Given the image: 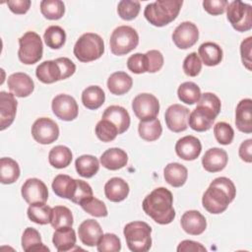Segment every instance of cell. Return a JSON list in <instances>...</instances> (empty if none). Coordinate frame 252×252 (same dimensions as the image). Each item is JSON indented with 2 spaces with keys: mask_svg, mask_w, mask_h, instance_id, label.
I'll list each match as a JSON object with an SVG mask.
<instances>
[{
  "mask_svg": "<svg viewBox=\"0 0 252 252\" xmlns=\"http://www.w3.org/2000/svg\"><path fill=\"white\" fill-rule=\"evenodd\" d=\"M139 43V35L135 29L129 26L117 27L109 39L110 50L114 55H125L134 50Z\"/></svg>",
  "mask_w": 252,
  "mask_h": 252,
  "instance_id": "obj_6",
  "label": "cell"
},
{
  "mask_svg": "<svg viewBox=\"0 0 252 252\" xmlns=\"http://www.w3.org/2000/svg\"><path fill=\"white\" fill-rule=\"evenodd\" d=\"M7 5L11 12L14 14L22 15L26 14L30 7H31V1L30 0H11L7 2Z\"/></svg>",
  "mask_w": 252,
  "mask_h": 252,
  "instance_id": "obj_54",
  "label": "cell"
},
{
  "mask_svg": "<svg viewBox=\"0 0 252 252\" xmlns=\"http://www.w3.org/2000/svg\"><path fill=\"white\" fill-rule=\"evenodd\" d=\"M177 251L178 252H188V251L204 252V251H207V249L199 242H196L193 240H183L178 244Z\"/></svg>",
  "mask_w": 252,
  "mask_h": 252,
  "instance_id": "obj_55",
  "label": "cell"
},
{
  "mask_svg": "<svg viewBox=\"0 0 252 252\" xmlns=\"http://www.w3.org/2000/svg\"><path fill=\"white\" fill-rule=\"evenodd\" d=\"M251 151H252V139H247V140L243 141L238 150L239 158L243 161L250 163L252 161Z\"/></svg>",
  "mask_w": 252,
  "mask_h": 252,
  "instance_id": "obj_56",
  "label": "cell"
},
{
  "mask_svg": "<svg viewBox=\"0 0 252 252\" xmlns=\"http://www.w3.org/2000/svg\"><path fill=\"white\" fill-rule=\"evenodd\" d=\"M184 73L189 77H196L202 70V61L196 52L188 54L182 65Z\"/></svg>",
  "mask_w": 252,
  "mask_h": 252,
  "instance_id": "obj_49",
  "label": "cell"
},
{
  "mask_svg": "<svg viewBox=\"0 0 252 252\" xmlns=\"http://www.w3.org/2000/svg\"><path fill=\"white\" fill-rule=\"evenodd\" d=\"M43 39L51 49H59L66 41V32L59 26H50L44 32Z\"/></svg>",
  "mask_w": 252,
  "mask_h": 252,
  "instance_id": "obj_40",
  "label": "cell"
},
{
  "mask_svg": "<svg viewBox=\"0 0 252 252\" xmlns=\"http://www.w3.org/2000/svg\"><path fill=\"white\" fill-rule=\"evenodd\" d=\"M141 9L139 1L133 0H122L117 5V13L119 17L125 21L134 20Z\"/></svg>",
  "mask_w": 252,
  "mask_h": 252,
  "instance_id": "obj_44",
  "label": "cell"
},
{
  "mask_svg": "<svg viewBox=\"0 0 252 252\" xmlns=\"http://www.w3.org/2000/svg\"><path fill=\"white\" fill-rule=\"evenodd\" d=\"M19 163L11 158L0 159V181L2 184H12L20 177Z\"/></svg>",
  "mask_w": 252,
  "mask_h": 252,
  "instance_id": "obj_33",
  "label": "cell"
},
{
  "mask_svg": "<svg viewBox=\"0 0 252 252\" xmlns=\"http://www.w3.org/2000/svg\"><path fill=\"white\" fill-rule=\"evenodd\" d=\"M18 101L12 93H0V130L3 131L14 122Z\"/></svg>",
  "mask_w": 252,
  "mask_h": 252,
  "instance_id": "obj_16",
  "label": "cell"
},
{
  "mask_svg": "<svg viewBox=\"0 0 252 252\" xmlns=\"http://www.w3.org/2000/svg\"><path fill=\"white\" fill-rule=\"evenodd\" d=\"M199 38V31L195 24L191 22H183L177 26L172 33L174 44L180 49L192 47Z\"/></svg>",
  "mask_w": 252,
  "mask_h": 252,
  "instance_id": "obj_14",
  "label": "cell"
},
{
  "mask_svg": "<svg viewBox=\"0 0 252 252\" xmlns=\"http://www.w3.org/2000/svg\"><path fill=\"white\" fill-rule=\"evenodd\" d=\"M219 115V112L211 108L210 106L198 102L197 107L189 114L188 124L191 129L197 132L208 131Z\"/></svg>",
  "mask_w": 252,
  "mask_h": 252,
  "instance_id": "obj_11",
  "label": "cell"
},
{
  "mask_svg": "<svg viewBox=\"0 0 252 252\" xmlns=\"http://www.w3.org/2000/svg\"><path fill=\"white\" fill-rule=\"evenodd\" d=\"M75 57L84 63L94 61L104 52V42L100 35L94 32L82 34L74 45Z\"/></svg>",
  "mask_w": 252,
  "mask_h": 252,
  "instance_id": "obj_5",
  "label": "cell"
},
{
  "mask_svg": "<svg viewBox=\"0 0 252 252\" xmlns=\"http://www.w3.org/2000/svg\"><path fill=\"white\" fill-rule=\"evenodd\" d=\"M76 186V179L66 174H58L52 181L53 192L60 198L71 199Z\"/></svg>",
  "mask_w": 252,
  "mask_h": 252,
  "instance_id": "obj_32",
  "label": "cell"
},
{
  "mask_svg": "<svg viewBox=\"0 0 252 252\" xmlns=\"http://www.w3.org/2000/svg\"><path fill=\"white\" fill-rule=\"evenodd\" d=\"M94 132L96 137L100 141L105 143L113 141L116 138V136L119 135L118 129L116 128V126L110 121L103 118H101V120H99L95 125Z\"/></svg>",
  "mask_w": 252,
  "mask_h": 252,
  "instance_id": "obj_43",
  "label": "cell"
},
{
  "mask_svg": "<svg viewBox=\"0 0 252 252\" xmlns=\"http://www.w3.org/2000/svg\"><path fill=\"white\" fill-rule=\"evenodd\" d=\"M40 12L48 20H59L65 13V5L61 0H43L40 2Z\"/></svg>",
  "mask_w": 252,
  "mask_h": 252,
  "instance_id": "obj_42",
  "label": "cell"
},
{
  "mask_svg": "<svg viewBox=\"0 0 252 252\" xmlns=\"http://www.w3.org/2000/svg\"><path fill=\"white\" fill-rule=\"evenodd\" d=\"M128 162V156L125 151L119 148H110L102 153L100 163L109 170H118L124 167Z\"/></svg>",
  "mask_w": 252,
  "mask_h": 252,
  "instance_id": "obj_25",
  "label": "cell"
},
{
  "mask_svg": "<svg viewBox=\"0 0 252 252\" xmlns=\"http://www.w3.org/2000/svg\"><path fill=\"white\" fill-rule=\"evenodd\" d=\"M104 194L111 202H121L129 194V185L120 177H112L104 185Z\"/></svg>",
  "mask_w": 252,
  "mask_h": 252,
  "instance_id": "obj_26",
  "label": "cell"
},
{
  "mask_svg": "<svg viewBox=\"0 0 252 252\" xmlns=\"http://www.w3.org/2000/svg\"><path fill=\"white\" fill-rule=\"evenodd\" d=\"M22 197L28 204L45 203L48 199V190L43 181L38 178H29L22 186Z\"/></svg>",
  "mask_w": 252,
  "mask_h": 252,
  "instance_id": "obj_15",
  "label": "cell"
},
{
  "mask_svg": "<svg viewBox=\"0 0 252 252\" xmlns=\"http://www.w3.org/2000/svg\"><path fill=\"white\" fill-rule=\"evenodd\" d=\"M182 4V0H158L146 6L144 16L153 26L164 27L177 18Z\"/></svg>",
  "mask_w": 252,
  "mask_h": 252,
  "instance_id": "obj_3",
  "label": "cell"
},
{
  "mask_svg": "<svg viewBox=\"0 0 252 252\" xmlns=\"http://www.w3.org/2000/svg\"><path fill=\"white\" fill-rule=\"evenodd\" d=\"M227 153L220 148L209 149L202 158V164L208 172L221 171L227 164Z\"/></svg>",
  "mask_w": 252,
  "mask_h": 252,
  "instance_id": "obj_21",
  "label": "cell"
},
{
  "mask_svg": "<svg viewBox=\"0 0 252 252\" xmlns=\"http://www.w3.org/2000/svg\"><path fill=\"white\" fill-rule=\"evenodd\" d=\"M133 85L132 78L122 71L112 73L107 79V88L109 92L116 95H121L128 93Z\"/></svg>",
  "mask_w": 252,
  "mask_h": 252,
  "instance_id": "obj_29",
  "label": "cell"
},
{
  "mask_svg": "<svg viewBox=\"0 0 252 252\" xmlns=\"http://www.w3.org/2000/svg\"><path fill=\"white\" fill-rule=\"evenodd\" d=\"M18 57L26 65L38 62L43 53V45L39 34L34 32H27L19 38Z\"/></svg>",
  "mask_w": 252,
  "mask_h": 252,
  "instance_id": "obj_7",
  "label": "cell"
},
{
  "mask_svg": "<svg viewBox=\"0 0 252 252\" xmlns=\"http://www.w3.org/2000/svg\"><path fill=\"white\" fill-rule=\"evenodd\" d=\"M127 68L134 74H143L147 72L146 56L143 53H135L127 60Z\"/></svg>",
  "mask_w": 252,
  "mask_h": 252,
  "instance_id": "obj_51",
  "label": "cell"
},
{
  "mask_svg": "<svg viewBox=\"0 0 252 252\" xmlns=\"http://www.w3.org/2000/svg\"><path fill=\"white\" fill-rule=\"evenodd\" d=\"M189 109L186 106L175 103L165 110L164 120L167 128L175 133L185 131L188 127Z\"/></svg>",
  "mask_w": 252,
  "mask_h": 252,
  "instance_id": "obj_13",
  "label": "cell"
},
{
  "mask_svg": "<svg viewBox=\"0 0 252 252\" xmlns=\"http://www.w3.org/2000/svg\"><path fill=\"white\" fill-rule=\"evenodd\" d=\"M201 90L197 84L193 82L182 83L177 90L178 98L186 104H194L199 101L201 97Z\"/></svg>",
  "mask_w": 252,
  "mask_h": 252,
  "instance_id": "obj_39",
  "label": "cell"
},
{
  "mask_svg": "<svg viewBox=\"0 0 252 252\" xmlns=\"http://www.w3.org/2000/svg\"><path fill=\"white\" fill-rule=\"evenodd\" d=\"M101 118L113 123L118 129L119 134L127 131L130 126V115L128 111L120 105H110L105 108Z\"/></svg>",
  "mask_w": 252,
  "mask_h": 252,
  "instance_id": "obj_24",
  "label": "cell"
},
{
  "mask_svg": "<svg viewBox=\"0 0 252 252\" xmlns=\"http://www.w3.org/2000/svg\"><path fill=\"white\" fill-rule=\"evenodd\" d=\"M228 5L226 0H205L203 1V7L206 12L213 16L221 15Z\"/></svg>",
  "mask_w": 252,
  "mask_h": 252,
  "instance_id": "obj_52",
  "label": "cell"
},
{
  "mask_svg": "<svg viewBox=\"0 0 252 252\" xmlns=\"http://www.w3.org/2000/svg\"><path fill=\"white\" fill-rule=\"evenodd\" d=\"M147 62V72L156 73L163 66V55L158 50H149L145 53Z\"/></svg>",
  "mask_w": 252,
  "mask_h": 252,
  "instance_id": "obj_50",
  "label": "cell"
},
{
  "mask_svg": "<svg viewBox=\"0 0 252 252\" xmlns=\"http://www.w3.org/2000/svg\"><path fill=\"white\" fill-rule=\"evenodd\" d=\"M32 135L35 142L42 145H48L58 139L59 127L52 119L40 117L36 119L32 126Z\"/></svg>",
  "mask_w": 252,
  "mask_h": 252,
  "instance_id": "obj_10",
  "label": "cell"
},
{
  "mask_svg": "<svg viewBox=\"0 0 252 252\" xmlns=\"http://www.w3.org/2000/svg\"><path fill=\"white\" fill-rule=\"evenodd\" d=\"M22 248L24 251H49L42 241L39 232L33 227H27L22 235Z\"/></svg>",
  "mask_w": 252,
  "mask_h": 252,
  "instance_id": "obj_35",
  "label": "cell"
},
{
  "mask_svg": "<svg viewBox=\"0 0 252 252\" xmlns=\"http://www.w3.org/2000/svg\"><path fill=\"white\" fill-rule=\"evenodd\" d=\"M172 204V193L164 187H158L145 197L142 207L146 215L156 222L168 224L175 218V210Z\"/></svg>",
  "mask_w": 252,
  "mask_h": 252,
  "instance_id": "obj_2",
  "label": "cell"
},
{
  "mask_svg": "<svg viewBox=\"0 0 252 252\" xmlns=\"http://www.w3.org/2000/svg\"><path fill=\"white\" fill-rule=\"evenodd\" d=\"M76 232L72 226H64L55 229L52 237V242L59 252L73 250L76 245Z\"/></svg>",
  "mask_w": 252,
  "mask_h": 252,
  "instance_id": "obj_27",
  "label": "cell"
},
{
  "mask_svg": "<svg viewBox=\"0 0 252 252\" xmlns=\"http://www.w3.org/2000/svg\"><path fill=\"white\" fill-rule=\"evenodd\" d=\"M91 197H93V189L90 184L84 180L76 179V186L70 200L73 203L80 205L83 201Z\"/></svg>",
  "mask_w": 252,
  "mask_h": 252,
  "instance_id": "obj_48",
  "label": "cell"
},
{
  "mask_svg": "<svg viewBox=\"0 0 252 252\" xmlns=\"http://www.w3.org/2000/svg\"><path fill=\"white\" fill-rule=\"evenodd\" d=\"M226 17L232 28L240 32H247L252 28V6L236 0L226 6Z\"/></svg>",
  "mask_w": 252,
  "mask_h": 252,
  "instance_id": "obj_8",
  "label": "cell"
},
{
  "mask_svg": "<svg viewBox=\"0 0 252 252\" xmlns=\"http://www.w3.org/2000/svg\"><path fill=\"white\" fill-rule=\"evenodd\" d=\"M251 49H252V36H248L240 44V54H241L242 64L249 71H251V67H252Z\"/></svg>",
  "mask_w": 252,
  "mask_h": 252,
  "instance_id": "obj_53",
  "label": "cell"
},
{
  "mask_svg": "<svg viewBox=\"0 0 252 252\" xmlns=\"http://www.w3.org/2000/svg\"><path fill=\"white\" fill-rule=\"evenodd\" d=\"M132 109L136 117L141 121L151 120L157 118L159 112V102L154 94L144 93L134 97Z\"/></svg>",
  "mask_w": 252,
  "mask_h": 252,
  "instance_id": "obj_9",
  "label": "cell"
},
{
  "mask_svg": "<svg viewBox=\"0 0 252 252\" xmlns=\"http://www.w3.org/2000/svg\"><path fill=\"white\" fill-rule=\"evenodd\" d=\"M124 237L128 248L133 252H147L152 246V228L145 221H132L125 225Z\"/></svg>",
  "mask_w": 252,
  "mask_h": 252,
  "instance_id": "obj_4",
  "label": "cell"
},
{
  "mask_svg": "<svg viewBox=\"0 0 252 252\" xmlns=\"http://www.w3.org/2000/svg\"><path fill=\"white\" fill-rule=\"evenodd\" d=\"M214 134L216 140L220 145H229L234 137L232 127L226 122H218L214 126Z\"/></svg>",
  "mask_w": 252,
  "mask_h": 252,
  "instance_id": "obj_47",
  "label": "cell"
},
{
  "mask_svg": "<svg viewBox=\"0 0 252 252\" xmlns=\"http://www.w3.org/2000/svg\"><path fill=\"white\" fill-rule=\"evenodd\" d=\"M80 206L86 213L92 215L93 217L104 218L108 214L105 204L102 201L94 198V196L83 201Z\"/></svg>",
  "mask_w": 252,
  "mask_h": 252,
  "instance_id": "obj_45",
  "label": "cell"
},
{
  "mask_svg": "<svg viewBox=\"0 0 252 252\" xmlns=\"http://www.w3.org/2000/svg\"><path fill=\"white\" fill-rule=\"evenodd\" d=\"M98 252H118L121 249V241L114 233L102 234L96 244Z\"/></svg>",
  "mask_w": 252,
  "mask_h": 252,
  "instance_id": "obj_46",
  "label": "cell"
},
{
  "mask_svg": "<svg viewBox=\"0 0 252 252\" xmlns=\"http://www.w3.org/2000/svg\"><path fill=\"white\" fill-rule=\"evenodd\" d=\"M180 223L183 230L191 235H200L207 227L205 217L196 210L185 212L181 217Z\"/></svg>",
  "mask_w": 252,
  "mask_h": 252,
  "instance_id": "obj_20",
  "label": "cell"
},
{
  "mask_svg": "<svg viewBox=\"0 0 252 252\" xmlns=\"http://www.w3.org/2000/svg\"><path fill=\"white\" fill-rule=\"evenodd\" d=\"M51 108L55 116L64 121H72L77 118L79 107L75 98L69 94H57L51 102Z\"/></svg>",
  "mask_w": 252,
  "mask_h": 252,
  "instance_id": "obj_12",
  "label": "cell"
},
{
  "mask_svg": "<svg viewBox=\"0 0 252 252\" xmlns=\"http://www.w3.org/2000/svg\"><path fill=\"white\" fill-rule=\"evenodd\" d=\"M138 132L143 140L153 142L160 137L162 133V127L160 121L158 118H154L151 120L140 121L138 125Z\"/></svg>",
  "mask_w": 252,
  "mask_h": 252,
  "instance_id": "obj_37",
  "label": "cell"
},
{
  "mask_svg": "<svg viewBox=\"0 0 252 252\" xmlns=\"http://www.w3.org/2000/svg\"><path fill=\"white\" fill-rule=\"evenodd\" d=\"M236 189L234 183L227 177L214 179L202 197V204L206 211L218 215L223 213L234 200Z\"/></svg>",
  "mask_w": 252,
  "mask_h": 252,
  "instance_id": "obj_1",
  "label": "cell"
},
{
  "mask_svg": "<svg viewBox=\"0 0 252 252\" xmlns=\"http://www.w3.org/2000/svg\"><path fill=\"white\" fill-rule=\"evenodd\" d=\"M73 222V215L70 209L64 206H55L52 208L50 224L54 229L64 226H72Z\"/></svg>",
  "mask_w": 252,
  "mask_h": 252,
  "instance_id": "obj_41",
  "label": "cell"
},
{
  "mask_svg": "<svg viewBox=\"0 0 252 252\" xmlns=\"http://www.w3.org/2000/svg\"><path fill=\"white\" fill-rule=\"evenodd\" d=\"M78 234L83 244L93 247L97 244L103 232L100 224L96 220L89 219L79 225Z\"/></svg>",
  "mask_w": 252,
  "mask_h": 252,
  "instance_id": "obj_22",
  "label": "cell"
},
{
  "mask_svg": "<svg viewBox=\"0 0 252 252\" xmlns=\"http://www.w3.org/2000/svg\"><path fill=\"white\" fill-rule=\"evenodd\" d=\"M37 79L43 84H52L64 80L63 72L58 59L47 60L40 63L35 69Z\"/></svg>",
  "mask_w": 252,
  "mask_h": 252,
  "instance_id": "obj_19",
  "label": "cell"
},
{
  "mask_svg": "<svg viewBox=\"0 0 252 252\" xmlns=\"http://www.w3.org/2000/svg\"><path fill=\"white\" fill-rule=\"evenodd\" d=\"M105 100V94L98 86L87 87L82 93V102L88 109L95 110L99 108Z\"/></svg>",
  "mask_w": 252,
  "mask_h": 252,
  "instance_id": "obj_31",
  "label": "cell"
},
{
  "mask_svg": "<svg viewBox=\"0 0 252 252\" xmlns=\"http://www.w3.org/2000/svg\"><path fill=\"white\" fill-rule=\"evenodd\" d=\"M252 100L241 99L235 109V125L240 132L250 134L252 132Z\"/></svg>",
  "mask_w": 252,
  "mask_h": 252,
  "instance_id": "obj_23",
  "label": "cell"
},
{
  "mask_svg": "<svg viewBox=\"0 0 252 252\" xmlns=\"http://www.w3.org/2000/svg\"><path fill=\"white\" fill-rule=\"evenodd\" d=\"M73 158V155L71 150L66 146H55L52 148L48 155L49 163L58 169L67 167Z\"/></svg>",
  "mask_w": 252,
  "mask_h": 252,
  "instance_id": "obj_36",
  "label": "cell"
},
{
  "mask_svg": "<svg viewBox=\"0 0 252 252\" xmlns=\"http://www.w3.org/2000/svg\"><path fill=\"white\" fill-rule=\"evenodd\" d=\"M202 151L200 140L195 136H184L180 138L175 144L176 155L184 160L196 159Z\"/></svg>",
  "mask_w": 252,
  "mask_h": 252,
  "instance_id": "obj_18",
  "label": "cell"
},
{
  "mask_svg": "<svg viewBox=\"0 0 252 252\" xmlns=\"http://www.w3.org/2000/svg\"><path fill=\"white\" fill-rule=\"evenodd\" d=\"M75 167L79 175L85 178H91L97 173L99 169V162L94 156L83 155L76 159Z\"/></svg>",
  "mask_w": 252,
  "mask_h": 252,
  "instance_id": "obj_34",
  "label": "cell"
},
{
  "mask_svg": "<svg viewBox=\"0 0 252 252\" xmlns=\"http://www.w3.org/2000/svg\"><path fill=\"white\" fill-rule=\"evenodd\" d=\"M29 219L37 224L50 223L52 209L45 203L31 204L27 211Z\"/></svg>",
  "mask_w": 252,
  "mask_h": 252,
  "instance_id": "obj_38",
  "label": "cell"
},
{
  "mask_svg": "<svg viewBox=\"0 0 252 252\" xmlns=\"http://www.w3.org/2000/svg\"><path fill=\"white\" fill-rule=\"evenodd\" d=\"M8 88L12 94L18 97L29 96L34 89V83L32 79L26 73L17 72L8 77Z\"/></svg>",
  "mask_w": 252,
  "mask_h": 252,
  "instance_id": "obj_17",
  "label": "cell"
},
{
  "mask_svg": "<svg viewBox=\"0 0 252 252\" xmlns=\"http://www.w3.org/2000/svg\"><path fill=\"white\" fill-rule=\"evenodd\" d=\"M165 181L173 187H181L185 184L188 177L187 168L178 162L168 163L163 170Z\"/></svg>",
  "mask_w": 252,
  "mask_h": 252,
  "instance_id": "obj_30",
  "label": "cell"
},
{
  "mask_svg": "<svg viewBox=\"0 0 252 252\" xmlns=\"http://www.w3.org/2000/svg\"><path fill=\"white\" fill-rule=\"evenodd\" d=\"M198 54L201 61L206 66H217L222 60V50L220 46L215 42L207 41L199 46Z\"/></svg>",
  "mask_w": 252,
  "mask_h": 252,
  "instance_id": "obj_28",
  "label": "cell"
}]
</instances>
